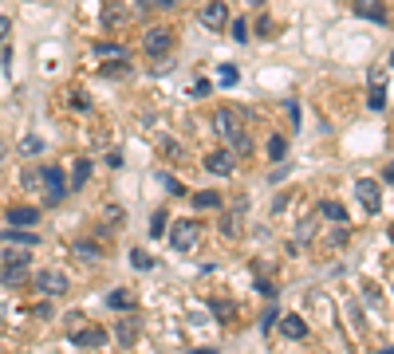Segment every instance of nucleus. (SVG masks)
Here are the masks:
<instances>
[{"instance_id":"nucleus-1","label":"nucleus","mask_w":394,"mask_h":354,"mask_svg":"<svg viewBox=\"0 0 394 354\" xmlns=\"http://www.w3.org/2000/svg\"><path fill=\"white\" fill-rule=\"evenodd\" d=\"M213 130H217V134H221L229 146H237L240 154L249 150V134L240 130V122H237V114H233V110H225V107L217 110V114H213Z\"/></svg>"},{"instance_id":"nucleus-2","label":"nucleus","mask_w":394,"mask_h":354,"mask_svg":"<svg viewBox=\"0 0 394 354\" xmlns=\"http://www.w3.org/2000/svg\"><path fill=\"white\" fill-rule=\"evenodd\" d=\"M197 236H201V225H197V220H174V228H170L174 252H189V248L197 245Z\"/></svg>"},{"instance_id":"nucleus-3","label":"nucleus","mask_w":394,"mask_h":354,"mask_svg":"<svg viewBox=\"0 0 394 354\" xmlns=\"http://www.w3.org/2000/svg\"><path fill=\"white\" fill-rule=\"evenodd\" d=\"M36 287H40L43 295H63L71 287V279L63 276V272L52 268V272H40V276H36Z\"/></svg>"},{"instance_id":"nucleus-4","label":"nucleus","mask_w":394,"mask_h":354,"mask_svg":"<svg viewBox=\"0 0 394 354\" xmlns=\"http://www.w3.org/2000/svg\"><path fill=\"white\" fill-rule=\"evenodd\" d=\"M355 197H359V205L367 213H378L383 209V197H378V181H371V177H363L359 186H355Z\"/></svg>"},{"instance_id":"nucleus-5","label":"nucleus","mask_w":394,"mask_h":354,"mask_svg":"<svg viewBox=\"0 0 394 354\" xmlns=\"http://www.w3.org/2000/svg\"><path fill=\"white\" fill-rule=\"evenodd\" d=\"M201 24L213 28V32H221V28L229 24V4H225V0H213V4H206V9H201Z\"/></svg>"},{"instance_id":"nucleus-6","label":"nucleus","mask_w":394,"mask_h":354,"mask_svg":"<svg viewBox=\"0 0 394 354\" xmlns=\"http://www.w3.org/2000/svg\"><path fill=\"white\" fill-rule=\"evenodd\" d=\"M142 48H146V55H166V51L174 48V32L170 28H154V32L142 40Z\"/></svg>"},{"instance_id":"nucleus-7","label":"nucleus","mask_w":394,"mask_h":354,"mask_svg":"<svg viewBox=\"0 0 394 354\" xmlns=\"http://www.w3.org/2000/svg\"><path fill=\"white\" fill-rule=\"evenodd\" d=\"M107 343V331L103 327H79L71 331V346H79V350H91V346H103Z\"/></svg>"},{"instance_id":"nucleus-8","label":"nucleus","mask_w":394,"mask_h":354,"mask_svg":"<svg viewBox=\"0 0 394 354\" xmlns=\"http://www.w3.org/2000/svg\"><path fill=\"white\" fill-rule=\"evenodd\" d=\"M43 189H48V201H63L68 197V186H63V173L55 166H43Z\"/></svg>"},{"instance_id":"nucleus-9","label":"nucleus","mask_w":394,"mask_h":354,"mask_svg":"<svg viewBox=\"0 0 394 354\" xmlns=\"http://www.w3.org/2000/svg\"><path fill=\"white\" fill-rule=\"evenodd\" d=\"M367 107H371V110H383V107H386V87H383V71H371V95H367Z\"/></svg>"},{"instance_id":"nucleus-10","label":"nucleus","mask_w":394,"mask_h":354,"mask_svg":"<svg viewBox=\"0 0 394 354\" xmlns=\"http://www.w3.org/2000/svg\"><path fill=\"white\" fill-rule=\"evenodd\" d=\"M276 323H280L284 338H304V335H308V323H304L300 315H280Z\"/></svg>"},{"instance_id":"nucleus-11","label":"nucleus","mask_w":394,"mask_h":354,"mask_svg":"<svg viewBox=\"0 0 394 354\" xmlns=\"http://www.w3.org/2000/svg\"><path fill=\"white\" fill-rule=\"evenodd\" d=\"M206 169H209V173H217V177H229L233 173V158L225 150H217V154H209V158H206Z\"/></svg>"},{"instance_id":"nucleus-12","label":"nucleus","mask_w":394,"mask_h":354,"mask_svg":"<svg viewBox=\"0 0 394 354\" xmlns=\"http://www.w3.org/2000/svg\"><path fill=\"white\" fill-rule=\"evenodd\" d=\"M355 12L367 20H375V24H386V9H383V0H359L355 4Z\"/></svg>"},{"instance_id":"nucleus-13","label":"nucleus","mask_w":394,"mask_h":354,"mask_svg":"<svg viewBox=\"0 0 394 354\" xmlns=\"http://www.w3.org/2000/svg\"><path fill=\"white\" fill-rule=\"evenodd\" d=\"M0 240H4V245H24V248L40 245V236H36V232H16V228H4V232H0Z\"/></svg>"},{"instance_id":"nucleus-14","label":"nucleus","mask_w":394,"mask_h":354,"mask_svg":"<svg viewBox=\"0 0 394 354\" xmlns=\"http://www.w3.org/2000/svg\"><path fill=\"white\" fill-rule=\"evenodd\" d=\"M9 220H12V225H20V228H28V225H36V220H40V209H32V205H20V209L9 213Z\"/></svg>"},{"instance_id":"nucleus-15","label":"nucleus","mask_w":394,"mask_h":354,"mask_svg":"<svg viewBox=\"0 0 394 354\" xmlns=\"http://www.w3.org/2000/svg\"><path fill=\"white\" fill-rule=\"evenodd\" d=\"M107 304H111L115 311H130V307H134V295L130 291H111L107 295Z\"/></svg>"},{"instance_id":"nucleus-16","label":"nucleus","mask_w":394,"mask_h":354,"mask_svg":"<svg viewBox=\"0 0 394 354\" xmlns=\"http://www.w3.org/2000/svg\"><path fill=\"white\" fill-rule=\"evenodd\" d=\"M319 213H324L327 220H335V225H347V213H343V205H335V201H324Z\"/></svg>"},{"instance_id":"nucleus-17","label":"nucleus","mask_w":394,"mask_h":354,"mask_svg":"<svg viewBox=\"0 0 394 354\" xmlns=\"http://www.w3.org/2000/svg\"><path fill=\"white\" fill-rule=\"evenodd\" d=\"M24 279V264H9V268H0V284H20Z\"/></svg>"},{"instance_id":"nucleus-18","label":"nucleus","mask_w":394,"mask_h":354,"mask_svg":"<svg viewBox=\"0 0 394 354\" xmlns=\"http://www.w3.org/2000/svg\"><path fill=\"white\" fill-rule=\"evenodd\" d=\"M119 338L130 346V343L138 338V323H134V319H122V323H119Z\"/></svg>"},{"instance_id":"nucleus-19","label":"nucleus","mask_w":394,"mask_h":354,"mask_svg":"<svg viewBox=\"0 0 394 354\" xmlns=\"http://www.w3.org/2000/svg\"><path fill=\"white\" fill-rule=\"evenodd\" d=\"M87 173H91V161H87V158H79V161H75V169H71V181H75V189L87 181Z\"/></svg>"},{"instance_id":"nucleus-20","label":"nucleus","mask_w":394,"mask_h":354,"mask_svg":"<svg viewBox=\"0 0 394 354\" xmlns=\"http://www.w3.org/2000/svg\"><path fill=\"white\" fill-rule=\"evenodd\" d=\"M75 256H83V260H99V256H103V248L91 245V240H83V245H75Z\"/></svg>"},{"instance_id":"nucleus-21","label":"nucleus","mask_w":394,"mask_h":354,"mask_svg":"<svg viewBox=\"0 0 394 354\" xmlns=\"http://www.w3.org/2000/svg\"><path fill=\"white\" fill-rule=\"evenodd\" d=\"M193 205H197V209H217V205H221V197L206 189V193H197V197H193Z\"/></svg>"},{"instance_id":"nucleus-22","label":"nucleus","mask_w":394,"mask_h":354,"mask_svg":"<svg viewBox=\"0 0 394 354\" xmlns=\"http://www.w3.org/2000/svg\"><path fill=\"white\" fill-rule=\"evenodd\" d=\"M213 315H217L221 323H229V319H233V304H225V299H213Z\"/></svg>"},{"instance_id":"nucleus-23","label":"nucleus","mask_w":394,"mask_h":354,"mask_svg":"<svg viewBox=\"0 0 394 354\" xmlns=\"http://www.w3.org/2000/svg\"><path fill=\"white\" fill-rule=\"evenodd\" d=\"M130 264H134V268H142V272H146V268H154V260H150L142 248H134V252H130Z\"/></svg>"},{"instance_id":"nucleus-24","label":"nucleus","mask_w":394,"mask_h":354,"mask_svg":"<svg viewBox=\"0 0 394 354\" xmlns=\"http://www.w3.org/2000/svg\"><path fill=\"white\" fill-rule=\"evenodd\" d=\"M103 75H107V79H111V75H115V79H119V75H127V59H115V63H107V68H103Z\"/></svg>"},{"instance_id":"nucleus-25","label":"nucleus","mask_w":394,"mask_h":354,"mask_svg":"<svg viewBox=\"0 0 394 354\" xmlns=\"http://www.w3.org/2000/svg\"><path fill=\"white\" fill-rule=\"evenodd\" d=\"M4 260H9V264H24V268H28V260H32V256L24 252V245H16V248H12L9 256H4Z\"/></svg>"},{"instance_id":"nucleus-26","label":"nucleus","mask_w":394,"mask_h":354,"mask_svg":"<svg viewBox=\"0 0 394 354\" xmlns=\"http://www.w3.org/2000/svg\"><path fill=\"white\" fill-rule=\"evenodd\" d=\"M95 51H99V55H111V59H122L119 43H95Z\"/></svg>"},{"instance_id":"nucleus-27","label":"nucleus","mask_w":394,"mask_h":354,"mask_svg":"<svg viewBox=\"0 0 394 354\" xmlns=\"http://www.w3.org/2000/svg\"><path fill=\"white\" fill-rule=\"evenodd\" d=\"M284 150H288V146H284V138H268V154H272L276 161L284 158Z\"/></svg>"},{"instance_id":"nucleus-28","label":"nucleus","mask_w":394,"mask_h":354,"mask_svg":"<svg viewBox=\"0 0 394 354\" xmlns=\"http://www.w3.org/2000/svg\"><path fill=\"white\" fill-rule=\"evenodd\" d=\"M24 186H28V189H40V186H43V169H32V173H24Z\"/></svg>"},{"instance_id":"nucleus-29","label":"nucleus","mask_w":394,"mask_h":354,"mask_svg":"<svg viewBox=\"0 0 394 354\" xmlns=\"http://www.w3.org/2000/svg\"><path fill=\"white\" fill-rule=\"evenodd\" d=\"M276 319H280V311H276V307H268V311H265V319H260V327H265V335L276 327Z\"/></svg>"},{"instance_id":"nucleus-30","label":"nucleus","mask_w":394,"mask_h":354,"mask_svg":"<svg viewBox=\"0 0 394 354\" xmlns=\"http://www.w3.org/2000/svg\"><path fill=\"white\" fill-rule=\"evenodd\" d=\"M20 150H24V154H40L43 142H40V138H24V142H20Z\"/></svg>"},{"instance_id":"nucleus-31","label":"nucleus","mask_w":394,"mask_h":354,"mask_svg":"<svg viewBox=\"0 0 394 354\" xmlns=\"http://www.w3.org/2000/svg\"><path fill=\"white\" fill-rule=\"evenodd\" d=\"M221 83H225V87H233V83H237V71H233L229 63H225V68H221Z\"/></svg>"},{"instance_id":"nucleus-32","label":"nucleus","mask_w":394,"mask_h":354,"mask_svg":"<svg viewBox=\"0 0 394 354\" xmlns=\"http://www.w3.org/2000/svg\"><path fill=\"white\" fill-rule=\"evenodd\" d=\"M245 32H249V24H245V20H237V24H233V40H249Z\"/></svg>"},{"instance_id":"nucleus-33","label":"nucleus","mask_w":394,"mask_h":354,"mask_svg":"<svg viewBox=\"0 0 394 354\" xmlns=\"http://www.w3.org/2000/svg\"><path fill=\"white\" fill-rule=\"evenodd\" d=\"M150 232H154V236H162V232H166V213H158V217H154V225H150Z\"/></svg>"},{"instance_id":"nucleus-34","label":"nucleus","mask_w":394,"mask_h":354,"mask_svg":"<svg viewBox=\"0 0 394 354\" xmlns=\"http://www.w3.org/2000/svg\"><path fill=\"white\" fill-rule=\"evenodd\" d=\"M213 91V83H209V79H201V83H193V95H209Z\"/></svg>"},{"instance_id":"nucleus-35","label":"nucleus","mask_w":394,"mask_h":354,"mask_svg":"<svg viewBox=\"0 0 394 354\" xmlns=\"http://www.w3.org/2000/svg\"><path fill=\"white\" fill-rule=\"evenodd\" d=\"M71 107H75V110H87V95H71Z\"/></svg>"},{"instance_id":"nucleus-36","label":"nucleus","mask_w":394,"mask_h":354,"mask_svg":"<svg viewBox=\"0 0 394 354\" xmlns=\"http://www.w3.org/2000/svg\"><path fill=\"white\" fill-rule=\"evenodd\" d=\"M9 28H12V20H9V16H0V43H4V36H9Z\"/></svg>"},{"instance_id":"nucleus-37","label":"nucleus","mask_w":394,"mask_h":354,"mask_svg":"<svg viewBox=\"0 0 394 354\" xmlns=\"http://www.w3.org/2000/svg\"><path fill=\"white\" fill-rule=\"evenodd\" d=\"M383 177H386V181H394V161H386V169H383Z\"/></svg>"},{"instance_id":"nucleus-38","label":"nucleus","mask_w":394,"mask_h":354,"mask_svg":"<svg viewBox=\"0 0 394 354\" xmlns=\"http://www.w3.org/2000/svg\"><path fill=\"white\" fill-rule=\"evenodd\" d=\"M178 0H154V9H174Z\"/></svg>"},{"instance_id":"nucleus-39","label":"nucleus","mask_w":394,"mask_h":354,"mask_svg":"<svg viewBox=\"0 0 394 354\" xmlns=\"http://www.w3.org/2000/svg\"><path fill=\"white\" fill-rule=\"evenodd\" d=\"M390 68H394V51H390Z\"/></svg>"}]
</instances>
